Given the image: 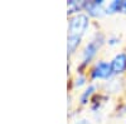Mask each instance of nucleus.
<instances>
[{
	"instance_id": "obj_10",
	"label": "nucleus",
	"mask_w": 126,
	"mask_h": 124,
	"mask_svg": "<svg viewBox=\"0 0 126 124\" xmlns=\"http://www.w3.org/2000/svg\"><path fill=\"white\" fill-rule=\"evenodd\" d=\"M86 0H67V16L85 13Z\"/></svg>"
},
{
	"instance_id": "obj_5",
	"label": "nucleus",
	"mask_w": 126,
	"mask_h": 124,
	"mask_svg": "<svg viewBox=\"0 0 126 124\" xmlns=\"http://www.w3.org/2000/svg\"><path fill=\"white\" fill-rule=\"evenodd\" d=\"M101 91V84L98 83H90V84L83 89L82 91H79V94L77 97V105L79 108H86L90 105L91 100L93 99V97Z\"/></svg>"
},
{
	"instance_id": "obj_3",
	"label": "nucleus",
	"mask_w": 126,
	"mask_h": 124,
	"mask_svg": "<svg viewBox=\"0 0 126 124\" xmlns=\"http://www.w3.org/2000/svg\"><path fill=\"white\" fill-rule=\"evenodd\" d=\"M92 26H93L92 19L86 13H79V14H76V15L68 16L67 34L78 35V36L85 38Z\"/></svg>"
},
{
	"instance_id": "obj_1",
	"label": "nucleus",
	"mask_w": 126,
	"mask_h": 124,
	"mask_svg": "<svg viewBox=\"0 0 126 124\" xmlns=\"http://www.w3.org/2000/svg\"><path fill=\"white\" fill-rule=\"evenodd\" d=\"M106 39L107 35L102 30L100 29L93 30L90 39L85 41V44L82 45L79 50V59L75 64V69H73L75 73L87 74L88 68L98 59L102 48L106 45Z\"/></svg>"
},
{
	"instance_id": "obj_15",
	"label": "nucleus",
	"mask_w": 126,
	"mask_h": 124,
	"mask_svg": "<svg viewBox=\"0 0 126 124\" xmlns=\"http://www.w3.org/2000/svg\"><path fill=\"white\" fill-rule=\"evenodd\" d=\"M120 15H126V0H121V9Z\"/></svg>"
},
{
	"instance_id": "obj_6",
	"label": "nucleus",
	"mask_w": 126,
	"mask_h": 124,
	"mask_svg": "<svg viewBox=\"0 0 126 124\" xmlns=\"http://www.w3.org/2000/svg\"><path fill=\"white\" fill-rule=\"evenodd\" d=\"M110 64L113 77L122 78L126 75V50L116 51L110 59Z\"/></svg>"
},
{
	"instance_id": "obj_12",
	"label": "nucleus",
	"mask_w": 126,
	"mask_h": 124,
	"mask_svg": "<svg viewBox=\"0 0 126 124\" xmlns=\"http://www.w3.org/2000/svg\"><path fill=\"white\" fill-rule=\"evenodd\" d=\"M122 44V38L117 34H110L107 35V39H106V45L109 48H116L119 45Z\"/></svg>"
},
{
	"instance_id": "obj_11",
	"label": "nucleus",
	"mask_w": 126,
	"mask_h": 124,
	"mask_svg": "<svg viewBox=\"0 0 126 124\" xmlns=\"http://www.w3.org/2000/svg\"><path fill=\"white\" fill-rule=\"evenodd\" d=\"M120 9H121V0H111L107 1L106 8H105V13L106 16H112V15H120Z\"/></svg>"
},
{
	"instance_id": "obj_2",
	"label": "nucleus",
	"mask_w": 126,
	"mask_h": 124,
	"mask_svg": "<svg viewBox=\"0 0 126 124\" xmlns=\"http://www.w3.org/2000/svg\"><path fill=\"white\" fill-rule=\"evenodd\" d=\"M87 75L90 81L92 83H98V84H103L109 80H111L113 77L112 69H111V64L110 60L103 59V58H98L94 63L88 68Z\"/></svg>"
},
{
	"instance_id": "obj_4",
	"label": "nucleus",
	"mask_w": 126,
	"mask_h": 124,
	"mask_svg": "<svg viewBox=\"0 0 126 124\" xmlns=\"http://www.w3.org/2000/svg\"><path fill=\"white\" fill-rule=\"evenodd\" d=\"M107 1L106 0H86L85 3V13L92 19L98 20L106 16L105 8Z\"/></svg>"
},
{
	"instance_id": "obj_14",
	"label": "nucleus",
	"mask_w": 126,
	"mask_h": 124,
	"mask_svg": "<svg viewBox=\"0 0 126 124\" xmlns=\"http://www.w3.org/2000/svg\"><path fill=\"white\" fill-rule=\"evenodd\" d=\"M73 124H92V122L87 117H81V118H77Z\"/></svg>"
},
{
	"instance_id": "obj_8",
	"label": "nucleus",
	"mask_w": 126,
	"mask_h": 124,
	"mask_svg": "<svg viewBox=\"0 0 126 124\" xmlns=\"http://www.w3.org/2000/svg\"><path fill=\"white\" fill-rule=\"evenodd\" d=\"M90 79L87 74H82V73H75L71 79H69V84H68V90L71 93L75 91H82L88 84H90Z\"/></svg>"
},
{
	"instance_id": "obj_9",
	"label": "nucleus",
	"mask_w": 126,
	"mask_h": 124,
	"mask_svg": "<svg viewBox=\"0 0 126 124\" xmlns=\"http://www.w3.org/2000/svg\"><path fill=\"white\" fill-rule=\"evenodd\" d=\"M109 100H110V95L107 94V93H105V91L101 90V91L97 93V94L93 97V99L91 100L90 105H88L90 112L92 113V114H98V113L102 110V108L107 104Z\"/></svg>"
},
{
	"instance_id": "obj_13",
	"label": "nucleus",
	"mask_w": 126,
	"mask_h": 124,
	"mask_svg": "<svg viewBox=\"0 0 126 124\" xmlns=\"http://www.w3.org/2000/svg\"><path fill=\"white\" fill-rule=\"evenodd\" d=\"M115 112H116V113H115V114H116V117H125V118H126V101L119 104Z\"/></svg>"
},
{
	"instance_id": "obj_7",
	"label": "nucleus",
	"mask_w": 126,
	"mask_h": 124,
	"mask_svg": "<svg viewBox=\"0 0 126 124\" xmlns=\"http://www.w3.org/2000/svg\"><path fill=\"white\" fill-rule=\"evenodd\" d=\"M83 39L85 38L78 36V35L67 34V58H68V61H72V58L76 56L79 53L82 45L85 44L83 43Z\"/></svg>"
}]
</instances>
